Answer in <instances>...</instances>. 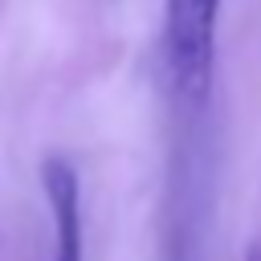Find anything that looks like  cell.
<instances>
[{
  "instance_id": "cell-1",
  "label": "cell",
  "mask_w": 261,
  "mask_h": 261,
  "mask_svg": "<svg viewBox=\"0 0 261 261\" xmlns=\"http://www.w3.org/2000/svg\"><path fill=\"white\" fill-rule=\"evenodd\" d=\"M220 12H224V0H163L159 69L175 110L184 114H200L212 98Z\"/></svg>"
},
{
  "instance_id": "cell-2",
  "label": "cell",
  "mask_w": 261,
  "mask_h": 261,
  "mask_svg": "<svg viewBox=\"0 0 261 261\" xmlns=\"http://www.w3.org/2000/svg\"><path fill=\"white\" fill-rule=\"evenodd\" d=\"M41 192L53 220L49 261H86L82 257V188H77V171L61 155H49L41 163Z\"/></svg>"
}]
</instances>
